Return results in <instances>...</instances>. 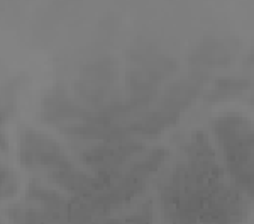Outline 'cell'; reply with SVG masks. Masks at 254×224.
Segmentation results:
<instances>
[{
  "label": "cell",
  "instance_id": "3",
  "mask_svg": "<svg viewBox=\"0 0 254 224\" xmlns=\"http://www.w3.org/2000/svg\"><path fill=\"white\" fill-rule=\"evenodd\" d=\"M205 83V75L203 73H193L188 78H183L171 85L168 90L163 93L159 109H165L168 112H173L180 116V112L191 104V100L196 99L200 88Z\"/></svg>",
  "mask_w": 254,
  "mask_h": 224
},
{
  "label": "cell",
  "instance_id": "1",
  "mask_svg": "<svg viewBox=\"0 0 254 224\" xmlns=\"http://www.w3.org/2000/svg\"><path fill=\"white\" fill-rule=\"evenodd\" d=\"M217 136L227 166L254 154V124L239 114H225L214 122Z\"/></svg>",
  "mask_w": 254,
  "mask_h": 224
},
{
  "label": "cell",
  "instance_id": "5",
  "mask_svg": "<svg viewBox=\"0 0 254 224\" xmlns=\"http://www.w3.org/2000/svg\"><path fill=\"white\" fill-rule=\"evenodd\" d=\"M248 85H249V81L243 80V78H224V80H219L215 83V87L210 90V93L207 95V102L214 104V102L236 97L237 93L243 92L244 88L248 87Z\"/></svg>",
  "mask_w": 254,
  "mask_h": 224
},
{
  "label": "cell",
  "instance_id": "6",
  "mask_svg": "<svg viewBox=\"0 0 254 224\" xmlns=\"http://www.w3.org/2000/svg\"><path fill=\"white\" fill-rule=\"evenodd\" d=\"M19 187V178L12 170L2 168V197L9 199L15 194Z\"/></svg>",
  "mask_w": 254,
  "mask_h": 224
},
{
  "label": "cell",
  "instance_id": "4",
  "mask_svg": "<svg viewBox=\"0 0 254 224\" xmlns=\"http://www.w3.org/2000/svg\"><path fill=\"white\" fill-rule=\"evenodd\" d=\"M236 51L237 46L227 39H205L198 48H195L190 60L191 65H196L198 68L222 67L231 63Z\"/></svg>",
  "mask_w": 254,
  "mask_h": 224
},
{
  "label": "cell",
  "instance_id": "2",
  "mask_svg": "<svg viewBox=\"0 0 254 224\" xmlns=\"http://www.w3.org/2000/svg\"><path fill=\"white\" fill-rule=\"evenodd\" d=\"M20 163L29 168H48L53 173L73 166L58 143L36 131H24L20 136Z\"/></svg>",
  "mask_w": 254,
  "mask_h": 224
}]
</instances>
